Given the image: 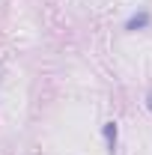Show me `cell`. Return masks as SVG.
I'll list each match as a JSON object with an SVG mask.
<instances>
[{
  "instance_id": "cell-1",
  "label": "cell",
  "mask_w": 152,
  "mask_h": 155,
  "mask_svg": "<svg viewBox=\"0 0 152 155\" xmlns=\"http://www.w3.org/2000/svg\"><path fill=\"white\" fill-rule=\"evenodd\" d=\"M143 24H149V15H146V12H140V15H134V18L128 21V30H137V27H143Z\"/></svg>"
},
{
  "instance_id": "cell-3",
  "label": "cell",
  "mask_w": 152,
  "mask_h": 155,
  "mask_svg": "<svg viewBox=\"0 0 152 155\" xmlns=\"http://www.w3.org/2000/svg\"><path fill=\"white\" fill-rule=\"evenodd\" d=\"M146 104H149V110H152V93H149V98H146Z\"/></svg>"
},
{
  "instance_id": "cell-2",
  "label": "cell",
  "mask_w": 152,
  "mask_h": 155,
  "mask_svg": "<svg viewBox=\"0 0 152 155\" xmlns=\"http://www.w3.org/2000/svg\"><path fill=\"white\" fill-rule=\"evenodd\" d=\"M104 137H107V143H111V149H114V143H116V122H107V125H104Z\"/></svg>"
}]
</instances>
